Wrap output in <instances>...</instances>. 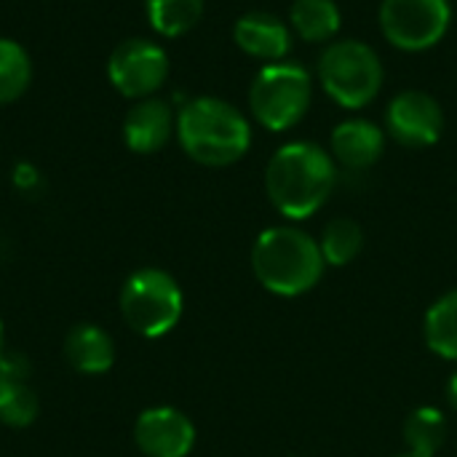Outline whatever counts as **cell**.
<instances>
[{
  "mask_svg": "<svg viewBox=\"0 0 457 457\" xmlns=\"http://www.w3.org/2000/svg\"><path fill=\"white\" fill-rule=\"evenodd\" d=\"M337 182L335 158L316 142H289L265 166V193L287 220L313 217L332 195Z\"/></svg>",
  "mask_w": 457,
  "mask_h": 457,
  "instance_id": "6da1fadb",
  "label": "cell"
},
{
  "mask_svg": "<svg viewBox=\"0 0 457 457\" xmlns=\"http://www.w3.org/2000/svg\"><path fill=\"white\" fill-rule=\"evenodd\" d=\"M177 139L190 161L225 169L249 153L252 126L236 104L220 96H193L177 112Z\"/></svg>",
  "mask_w": 457,
  "mask_h": 457,
  "instance_id": "7a4b0ae2",
  "label": "cell"
},
{
  "mask_svg": "<svg viewBox=\"0 0 457 457\" xmlns=\"http://www.w3.org/2000/svg\"><path fill=\"white\" fill-rule=\"evenodd\" d=\"M319 241L295 225H276L257 236L252 246V270L260 287L276 297H300L324 276Z\"/></svg>",
  "mask_w": 457,
  "mask_h": 457,
  "instance_id": "3957f363",
  "label": "cell"
},
{
  "mask_svg": "<svg viewBox=\"0 0 457 457\" xmlns=\"http://www.w3.org/2000/svg\"><path fill=\"white\" fill-rule=\"evenodd\" d=\"M118 305L126 327L134 335L158 340L179 324L185 297L171 273L161 268H139L123 281Z\"/></svg>",
  "mask_w": 457,
  "mask_h": 457,
  "instance_id": "277c9868",
  "label": "cell"
},
{
  "mask_svg": "<svg viewBox=\"0 0 457 457\" xmlns=\"http://www.w3.org/2000/svg\"><path fill=\"white\" fill-rule=\"evenodd\" d=\"M319 80L340 107L359 110L378 96L383 86V62L364 40H335L319 59Z\"/></svg>",
  "mask_w": 457,
  "mask_h": 457,
  "instance_id": "5b68a950",
  "label": "cell"
},
{
  "mask_svg": "<svg viewBox=\"0 0 457 457\" xmlns=\"http://www.w3.org/2000/svg\"><path fill=\"white\" fill-rule=\"evenodd\" d=\"M311 75L295 62L265 64L249 86V110L268 131L297 126L311 107Z\"/></svg>",
  "mask_w": 457,
  "mask_h": 457,
  "instance_id": "8992f818",
  "label": "cell"
},
{
  "mask_svg": "<svg viewBox=\"0 0 457 457\" xmlns=\"http://www.w3.org/2000/svg\"><path fill=\"white\" fill-rule=\"evenodd\" d=\"M453 8L447 0H383L380 29L402 51L434 48L450 29Z\"/></svg>",
  "mask_w": 457,
  "mask_h": 457,
  "instance_id": "52a82bcc",
  "label": "cell"
},
{
  "mask_svg": "<svg viewBox=\"0 0 457 457\" xmlns=\"http://www.w3.org/2000/svg\"><path fill=\"white\" fill-rule=\"evenodd\" d=\"M169 54L147 37L120 40L107 59V80L126 99H147L163 88L169 78Z\"/></svg>",
  "mask_w": 457,
  "mask_h": 457,
  "instance_id": "ba28073f",
  "label": "cell"
},
{
  "mask_svg": "<svg viewBox=\"0 0 457 457\" xmlns=\"http://www.w3.org/2000/svg\"><path fill=\"white\" fill-rule=\"evenodd\" d=\"M386 129L402 147L423 150L442 139L445 112L442 104L426 91H402L386 110Z\"/></svg>",
  "mask_w": 457,
  "mask_h": 457,
  "instance_id": "9c48e42d",
  "label": "cell"
},
{
  "mask_svg": "<svg viewBox=\"0 0 457 457\" xmlns=\"http://www.w3.org/2000/svg\"><path fill=\"white\" fill-rule=\"evenodd\" d=\"M134 445L145 457H187L195 447V426L177 407H150L134 423Z\"/></svg>",
  "mask_w": 457,
  "mask_h": 457,
  "instance_id": "30bf717a",
  "label": "cell"
},
{
  "mask_svg": "<svg viewBox=\"0 0 457 457\" xmlns=\"http://www.w3.org/2000/svg\"><path fill=\"white\" fill-rule=\"evenodd\" d=\"M177 134V112L166 99L147 96L129 107L123 118V142L137 155H153Z\"/></svg>",
  "mask_w": 457,
  "mask_h": 457,
  "instance_id": "8fae6325",
  "label": "cell"
},
{
  "mask_svg": "<svg viewBox=\"0 0 457 457\" xmlns=\"http://www.w3.org/2000/svg\"><path fill=\"white\" fill-rule=\"evenodd\" d=\"M27 375L29 364L24 356H0V423L8 428H27L40 415V402Z\"/></svg>",
  "mask_w": 457,
  "mask_h": 457,
  "instance_id": "7c38bea8",
  "label": "cell"
},
{
  "mask_svg": "<svg viewBox=\"0 0 457 457\" xmlns=\"http://www.w3.org/2000/svg\"><path fill=\"white\" fill-rule=\"evenodd\" d=\"M329 155L335 158V163H340L343 169L351 171H364L370 166H375L386 150V131L364 118H351L343 120L329 139Z\"/></svg>",
  "mask_w": 457,
  "mask_h": 457,
  "instance_id": "4fadbf2b",
  "label": "cell"
},
{
  "mask_svg": "<svg viewBox=\"0 0 457 457\" xmlns=\"http://www.w3.org/2000/svg\"><path fill=\"white\" fill-rule=\"evenodd\" d=\"M233 40L244 54L273 64L289 54L292 29L273 13L252 11L238 16V21L233 24Z\"/></svg>",
  "mask_w": 457,
  "mask_h": 457,
  "instance_id": "5bb4252c",
  "label": "cell"
},
{
  "mask_svg": "<svg viewBox=\"0 0 457 457\" xmlns=\"http://www.w3.org/2000/svg\"><path fill=\"white\" fill-rule=\"evenodd\" d=\"M62 353L67 364L78 375H107L115 364V343L96 324H75L62 343Z\"/></svg>",
  "mask_w": 457,
  "mask_h": 457,
  "instance_id": "9a60e30c",
  "label": "cell"
},
{
  "mask_svg": "<svg viewBox=\"0 0 457 457\" xmlns=\"http://www.w3.org/2000/svg\"><path fill=\"white\" fill-rule=\"evenodd\" d=\"M340 8L335 0H295L289 8L292 32L308 43H327L340 29Z\"/></svg>",
  "mask_w": 457,
  "mask_h": 457,
  "instance_id": "2e32d148",
  "label": "cell"
},
{
  "mask_svg": "<svg viewBox=\"0 0 457 457\" xmlns=\"http://www.w3.org/2000/svg\"><path fill=\"white\" fill-rule=\"evenodd\" d=\"M423 337L431 353L457 361V289L442 295L426 313Z\"/></svg>",
  "mask_w": 457,
  "mask_h": 457,
  "instance_id": "e0dca14e",
  "label": "cell"
},
{
  "mask_svg": "<svg viewBox=\"0 0 457 457\" xmlns=\"http://www.w3.org/2000/svg\"><path fill=\"white\" fill-rule=\"evenodd\" d=\"M450 436L447 415L436 407H418L404 420V445L407 453L436 457Z\"/></svg>",
  "mask_w": 457,
  "mask_h": 457,
  "instance_id": "ac0fdd59",
  "label": "cell"
},
{
  "mask_svg": "<svg viewBox=\"0 0 457 457\" xmlns=\"http://www.w3.org/2000/svg\"><path fill=\"white\" fill-rule=\"evenodd\" d=\"M204 3L206 0H145V13L161 37H182L201 21Z\"/></svg>",
  "mask_w": 457,
  "mask_h": 457,
  "instance_id": "d6986e66",
  "label": "cell"
},
{
  "mask_svg": "<svg viewBox=\"0 0 457 457\" xmlns=\"http://www.w3.org/2000/svg\"><path fill=\"white\" fill-rule=\"evenodd\" d=\"M321 257L329 268H345L351 265L361 249H364V230L356 220L351 217H337L332 220L319 238Z\"/></svg>",
  "mask_w": 457,
  "mask_h": 457,
  "instance_id": "ffe728a7",
  "label": "cell"
},
{
  "mask_svg": "<svg viewBox=\"0 0 457 457\" xmlns=\"http://www.w3.org/2000/svg\"><path fill=\"white\" fill-rule=\"evenodd\" d=\"M32 83V59L13 37H0V104H11Z\"/></svg>",
  "mask_w": 457,
  "mask_h": 457,
  "instance_id": "44dd1931",
  "label": "cell"
},
{
  "mask_svg": "<svg viewBox=\"0 0 457 457\" xmlns=\"http://www.w3.org/2000/svg\"><path fill=\"white\" fill-rule=\"evenodd\" d=\"M11 179H13V187L21 193H32L40 187V171L32 163H16Z\"/></svg>",
  "mask_w": 457,
  "mask_h": 457,
  "instance_id": "7402d4cb",
  "label": "cell"
},
{
  "mask_svg": "<svg viewBox=\"0 0 457 457\" xmlns=\"http://www.w3.org/2000/svg\"><path fill=\"white\" fill-rule=\"evenodd\" d=\"M447 399H450L453 410H457V370H455V372H453L450 383H447Z\"/></svg>",
  "mask_w": 457,
  "mask_h": 457,
  "instance_id": "603a6c76",
  "label": "cell"
},
{
  "mask_svg": "<svg viewBox=\"0 0 457 457\" xmlns=\"http://www.w3.org/2000/svg\"><path fill=\"white\" fill-rule=\"evenodd\" d=\"M3 340H5V332H3V319H0V356H3Z\"/></svg>",
  "mask_w": 457,
  "mask_h": 457,
  "instance_id": "cb8c5ba5",
  "label": "cell"
},
{
  "mask_svg": "<svg viewBox=\"0 0 457 457\" xmlns=\"http://www.w3.org/2000/svg\"><path fill=\"white\" fill-rule=\"evenodd\" d=\"M396 457H426V455H415V453H404V455H396Z\"/></svg>",
  "mask_w": 457,
  "mask_h": 457,
  "instance_id": "d4e9b609",
  "label": "cell"
}]
</instances>
